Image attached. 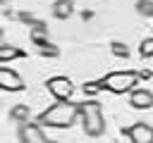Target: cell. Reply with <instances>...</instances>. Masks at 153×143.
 <instances>
[{"instance_id":"cell-1","label":"cell","mask_w":153,"mask_h":143,"mask_svg":"<svg viewBox=\"0 0 153 143\" xmlns=\"http://www.w3.org/2000/svg\"><path fill=\"white\" fill-rule=\"evenodd\" d=\"M79 117H81L79 102L57 100L55 105H50L45 112L38 114V124H41V126H50V129H67V126H72Z\"/></svg>"},{"instance_id":"cell-2","label":"cell","mask_w":153,"mask_h":143,"mask_svg":"<svg viewBox=\"0 0 153 143\" xmlns=\"http://www.w3.org/2000/svg\"><path fill=\"white\" fill-rule=\"evenodd\" d=\"M79 110H81L84 131L88 136H100L105 131V119L100 114V105L96 100H86V102H79Z\"/></svg>"},{"instance_id":"cell-3","label":"cell","mask_w":153,"mask_h":143,"mask_svg":"<svg viewBox=\"0 0 153 143\" xmlns=\"http://www.w3.org/2000/svg\"><path fill=\"white\" fill-rule=\"evenodd\" d=\"M136 81H139V74H136V72H131V69L110 72L108 76H103V88H105V91H110V93H117V95H122V93H129V91H134Z\"/></svg>"},{"instance_id":"cell-4","label":"cell","mask_w":153,"mask_h":143,"mask_svg":"<svg viewBox=\"0 0 153 143\" xmlns=\"http://www.w3.org/2000/svg\"><path fill=\"white\" fill-rule=\"evenodd\" d=\"M48 91L57 100H69L74 93V83L67 76H53V79H48Z\"/></svg>"},{"instance_id":"cell-5","label":"cell","mask_w":153,"mask_h":143,"mask_svg":"<svg viewBox=\"0 0 153 143\" xmlns=\"http://www.w3.org/2000/svg\"><path fill=\"white\" fill-rule=\"evenodd\" d=\"M19 141L22 143H48L45 133H43V126L38 122H26L19 126Z\"/></svg>"},{"instance_id":"cell-6","label":"cell","mask_w":153,"mask_h":143,"mask_svg":"<svg viewBox=\"0 0 153 143\" xmlns=\"http://www.w3.org/2000/svg\"><path fill=\"white\" fill-rule=\"evenodd\" d=\"M0 86H2V91H24V79L19 72L2 67L0 69Z\"/></svg>"},{"instance_id":"cell-7","label":"cell","mask_w":153,"mask_h":143,"mask_svg":"<svg viewBox=\"0 0 153 143\" xmlns=\"http://www.w3.org/2000/svg\"><path fill=\"white\" fill-rule=\"evenodd\" d=\"M127 136L131 138V143H153V126L146 122H136L127 129Z\"/></svg>"},{"instance_id":"cell-8","label":"cell","mask_w":153,"mask_h":143,"mask_svg":"<svg viewBox=\"0 0 153 143\" xmlns=\"http://www.w3.org/2000/svg\"><path fill=\"white\" fill-rule=\"evenodd\" d=\"M129 105L136 110H151L153 107V93L148 88H134L129 95Z\"/></svg>"},{"instance_id":"cell-9","label":"cell","mask_w":153,"mask_h":143,"mask_svg":"<svg viewBox=\"0 0 153 143\" xmlns=\"http://www.w3.org/2000/svg\"><path fill=\"white\" fill-rule=\"evenodd\" d=\"M74 14V2L72 0H55L53 2V17L55 19H69Z\"/></svg>"},{"instance_id":"cell-10","label":"cell","mask_w":153,"mask_h":143,"mask_svg":"<svg viewBox=\"0 0 153 143\" xmlns=\"http://www.w3.org/2000/svg\"><path fill=\"white\" fill-rule=\"evenodd\" d=\"M33 41H36V48H38V52H41V55H48V57H57V55H60V50H57L55 45H50L45 38L33 36Z\"/></svg>"},{"instance_id":"cell-11","label":"cell","mask_w":153,"mask_h":143,"mask_svg":"<svg viewBox=\"0 0 153 143\" xmlns=\"http://www.w3.org/2000/svg\"><path fill=\"white\" fill-rule=\"evenodd\" d=\"M14 57H24V50H19V48H14V45H10V43H2V48H0V60H2V62H10V60H14Z\"/></svg>"},{"instance_id":"cell-12","label":"cell","mask_w":153,"mask_h":143,"mask_svg":"<svg viewBox=\"0 0 153 143\" xmlns=\"http://www.w3.org/2000/svg\"><path fill=\"white\" fill-rule=\"evenodd\" d=\"M10 117L17 119V122H22V124H26V119H29V107H26V105H14V107L10 110Z\"/></svg>"},{"instance_id":"cell-13","label":"cell","mask_w":153,"mask_h":143,"mask_svg":"<svg viewBox=\"0 0 153 143\" xmlns=\"http://www.w3.org/2000/svg\"><path fill=\"white\" fill-rule=\"evenodd\" d=\"M136 12L143 14V17H151L153 14V0H139L136 2Z\"/></svg>"},{"instance_id":"cell-14","label":"cell","mask_w":153,"mask_h":143,"mask_svg":"<svg viewBox=\"0 0 153 143\" xmlns=\"http://www.w3.org/2000/svg\"><path fill=\"white\" fill-rule=\"evenodd\" d=\"M139 52H141V57H151V55H153V36L146 38V41L139 45Z\"/></svg>"},{"instance_id":"cell-15","label":"cell","mask_w":153,"mask_h":143,"mask_svg":"<svg viewBox=\"0 0 153 143\" xmlns=\"http://www.w3.org/2000/svg\"><path fill=\"white\" fill-rule=\"evenodd\" d=\"M112 52L120 55V57H127V55H129V48L122 45V43H112Z\"/></svg>"},{"instance_id":"cell-16","label":"cell","mask_w":153,"mask_h":143,"mask_svg":"<svg viewBox=\"0 0 153 143\" xmlns=\"http://www.w3.org/2000/svg\"><path fill=\"white\" fill-rule=\"evenodd\" d=\"M48 143H55V141H48Z\"/></svg>"}]
</instances>
